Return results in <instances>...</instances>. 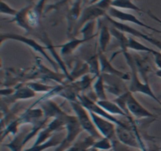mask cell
Here are the masks:
<instances>
[{
    "label": "cell",
    "mask_w": 161,
    "mask_h": 151,
    "mask_svg": "<svg viewBox=\"0 0 161 151\" xmlns=\"http://www.w3.org/2000/svg\"><path fill=\"white\" fill-rule=\"evenodd\" d=\"M95 141L96 139L93 136H88L83 140H79L72 144L65 151H88L90 149L92 148Z\"/></svg>",
    "instance_id": "20"
},
{
    "label": "cell",
    "mask_w": 161,
    "mask_h": 151,
    "mask_svg": "<svg viewBox=\"0 0 161 151\" xmlns=\"http://www.w3.org/2000/svg\"><path fill=\"white\" fill-rule=\"evenodd\" d=\"M80 1L83 3V5H85L86 3H88V5L90 4V0H80Z\"/></svg>",
    "instance_id": "35"
},
{
    "label": "cell",
    "mask_w": 161,
    "mask_h": 151,
    "mask_svg": "<svg viewBox=\"0 0 161 151\" xmlns=\"http://www.w3.org/2000/svg\"><path fill=\"white\" fill-rule=\"evenodd\" d=\"M156 75H157L159 78H161V69H160V70H158L157 72H156Z\"/></svg>",
    "instance_id": "37"
},
{
    "label": "cell",
    "mask_w": 161,
    "mask_h": 151,
    "mask_svg": "<svg viewBox=\"0 0 161 151\" xmlns=\"http://www.w3.org/2000/svg\"><path fill=\"white\" fill-rule=\"evenodd\" d=\"M20 125L22 124H31L32 126L42 122L44 118V112L42 109H28L18 117Z\"/></svg>",
    "instance_id": "14"
},
{
    "label": "cell",
    "mask_w": 161,
    "mask_h": 151,
    "mask_svg": "<svg viewBox=\"0 0 161 151\" xmlns=\"http://www.w3.org/2000/svg\"><path fill=\"white\" fill-rule=\"evenodd\" d=\"M159 151H161V147H160V149H159Z\"/></svg>",
    "instance_id": "39"
},
{
    "label": "cell",
    "mask_w": 161,
    "mask_h": 151,
    "mask_svg": "<svg viewBox=\"0 0 161 151\" xmlns=\"http://www.w3.org/2000/svg\"><path fill=\"white\" fill-rule=\"evenodd\" d=\"M122 53H124V57H125L127 64L130 67V72H131L130 73V85H129L128 90L131 92L132 93H142L144 95L148 96L153 99L156 102H157L161 106V101L155 95L149 83L147 81L142 82L138 78V67L136 65V61L135 60L131 54H130L127 50H122Z\"/></svg>",
    "instance_id": "1"
},
{
    "label": "cell",
    "mask_w": 161,
    "mask_h": 151,
    "mask_svg": "<svg viewBox=\"0 0 161 151\" xmlns=\"http://www.w3.org/2000/svg\"><path fill=\"white\" fill-rule=\"evenodd\" d=\"M77 100H78V101L89 111H91V112L94 113V114H97V115L101 116V117H104V118L113 122V123L116 124V125H119V126L123 127H128L131 125V120L130 121V124H129V125L128 124L125 123V122H122V121L119 120L118 118H116V116L112 115L109 113L107 112L106 111H105L103 108L101 107L97 104V102L92 100L89 96H86L85 94H80V95L78 96Z\"/></svg>",
    "instance_id": "4"
},
{
    "label": "cell",
    "mask_w": 161,
    "mask_h": 151,
    "mask_svg": "<svg viewBox=\"0 0 161 151\" xmlns=\"http://www.w3.org/2000/svg\"><path fill=\"white\" fill-rule=\"evenodd\" d=\"M106 14V11L97 7L96 5H88L87 6L83 8V10H82L81 15L79 18L76 24H75L72 36L76 35L80 32V30L83 28V27L88 22L99 20L101 17H104Z\"/></svg>",
    "instance_id": "6"
},
{
    "label": "cell",
    "mask_w": 161,
    "mask_h": 151,
    "mask_svg": "<svg viewBox=\"0 0 161 151\" xmlns=\"http://www.w3.org/2000/svg\"><path fill=\"white\" fill-rule=\"evenodd\" d=\"M0 13L3 15H7V16H11V17H14L17 13H18V10L14 8L11 7L9 4H7L6 3H5L4 1L2 0L1 1V6H0Z\"/></svg>",
    "instance_id": "31"
},
{
    "label": "cell",
    "mask_w": 161,
    "mask_h": 151,
    "mask_svg": "<svg viewBox=\"0 0 161 151\" xmlns=\"http://www.w3.org/2000/svg\"><path fill=\"white\" fill-rule=\"evenodd\" d=\"M104 17L108 20V23H111V25L113 27L117 28L118 30L121 31L122 32L125 33V34H129L130 35L134 36V37H136L138 38V39H142L147 41L148 42L157 46L161 52V41L158 40L157 39H153V38L148 35L147 34H145V33L142 32V31H138V30L135 29V28H132V27L129 26V25L126 24V23H123V22H119L118 20H115V19L112 18L108 14H106Z\"/></svg>",
    "instance_id": "7"
},
{
    "label": "cell",
    "mask_w": 161,
    "mask_h": 151,
    "mask_svg": "<svg viewBox=\"0 0 161 151\" xmlns=\"http://www.w3.org/2000/svg\"><path fill=\"white\" fill-rule=\"evenodd\" d=\"M32 7L33 5L29 4L20 9V10H18L17 15L14 17V19L10 22H14V23H17V26L21 28L27 32H29L31 30H32V28L29 23L28 14H29V11L31 10Z\"/></svg>",
    "instance_id": "15"
},
{
    "label": "cell",
    "mask_w": 161,
    "mask_h": 151,
    "mask_svg": "<svg viewBox=\"0 0 161 151\" xmlns=\"http://www.w3.org/2000/svg\"><path fill=\"white\" fill-rule=\"evenodd\" d=\"M140 151H142V150H140Z\"/></svg>",
    "instance_id": "41"
},
{
    "label": "cell",
    "mask_w": 161,
    "mask_h": 151,
    "mask_svg": "<svg viewBox=\"0 0 161 151\" xmlns=\"http://www.w3.org/2000/svg\"><path fill=\"white\" fill-rule=\"evenodd\" d=\"M86 42H88V41L86 39H83V38H81V39L73 38L69 42H66L63 45H57V46H55V48L61 49V56H67V55L72 54L80 45Z\"/></svg>",
    "instance_id": "19"
},
{
    "label": "cell",
    "mask_w": 161,
    "mask_h": 151,
    "mask_svg": "<svg viewBox=\"0 0 161 151\" xmlns=\"http://www.w3.org/2000/svg\"><path fill=\"white\" fill-rule=\"evenodd\" d=\"M98 58L99 62H100V70L101 73L102 75H113V76L118 77V78H121L122 80H127V81H130V75L126 74L124 72L120 71L119 70L115 68L111 63L108 61L105 55L102 52H99L98 53Z\"/></svg>",
    "instance_id": "11"
},
{
    "label": "cell",
    "mask_w": 161,
    "mask_h": 151,
    "mask_svg": "<svg viewBox=\"0 0 161 151\" xmlns=\"http://www.w3.org/2000/svg\"><path fill=\"white\" fill-rule=\"evenodd\" d=\"M26 86L36 92H47L51 91L54 88L53 86H47V85L39 82H28V84H26Z\"/></svg>",
    "instance_id": "30"
},
{
    "label": "cell",
    "mask_w": 161,
    "mask_h": 151,
    "mask_svg": "<svg viewBox=\"0 0 161 151\" xmlns=\"http://www.w3.org/2000/svg\"><path fill=\"white\" fill-rule=\"evenodd\" d=\"M109 29L112 36H113L120 44L121 50H128L127 49V43H128L129 38L126 36L125 33L122 32V31L113 26L109 28Z\"/></svg>",
    "instance_id": "26"
},
{
    "label": "cell",
    "mask_w": 161,
    "mask_h": 151,
    "mask_svg": "<svg viewBox=\"0 0 161 151\" xmlns=\"http://www.w3.org/2000/svg\"><path fill=\"white\" fill-rule=\"evenodd\" d=\"M113 0H99L94 5H96L97 7L101 8L103 10L108 12V9L112 7V3H113Z\"/></svg>",
    "instance_id": "33"
},
{
    "label": "cell",
    "mask_w": 161,
    "mask_h": 151,
    "mask_svg": "<svg viewBox=\"0 0 161 151\" xmlns=\"http://www.w3.org/2000/svg\"><path fill=\"white\" fill-rule=\"evenodd\" d=\"M83 3L80 0H74L73 3L72 4L71 7L69 8V12L67 14L68 20V33L72 35L74 31L75 24L81 15L82 10H83Z\"/></svg>",
    "instance_id": "12"
},
{
    "label": "cell",
    "mask_w": 161,
    "mask_h": 151,
    "mask_svg": "<svg viewBox=\"0 0 161 151\" xmlns=\"http://www.w3.org/2000/svg\"><path fill=\"white\" fill-rule=\"evenodd\" d=\"M93 147L101 151H108L113 149V142L108 138L102 137L95 141Z\"/></svg>",
    "instance_id": "29"
},
{
    "label": "cell",
    "mask_w": 161,
    "mask_h": 151,
    "mask_svg": "<svg viewBox=\"0 0 161 151\" xmlns=\"http://www.w3.org/2000/svg\"><path fill=\"white\" fill-rule=\"evenodd\" d=\"M36 96V92L30 89L28 86H25L24 87H20L19 89H17L9 96L6 97V100H9V102H15L17 100H28V99L34 98Z\"/></svg>",
    "instance_id": "18"
},
{
    "label": "cell",
    "mask_w": 161,
    "mask_h": 151,
    "mask_svg": "<svg viewBox=\"0 0 161 151\" xmlns=\"http://www.w3.org/2000/svg\"><path fill=\"white\" fill-rule=\"evenodd\" d=\"M28 133H29V131H26L25 133L22 132L20 134L17 135V136H15V138L9 143L6 144L5 147L9 148L11 151H23L22 149H23L24 146L25 145V137H26Z\"/></svg>",
    "instance_id": "24"
},
{
    "label": "cell",
    "mask_w": 161,
    "mask_h": 151,
    "mask_svg": "<svg viewBox=\"0 0 161 151\" xmlns=\"http://www.w3.org/2000/svg\"><path fill=\"white\" fill-rule=\"evenodd\" d=\"M146 13H147V14H148V15L149 16V17H151V18H152V19H153V20H155L156 21H157V22H158V23H160V26H161V20H160V18H159V17H157V16H156V15H154V14L153 13L151 12L150 10H148L147 12H146Z\"/></svg>",
    "instance_id": "34"
},
{
    "label": "cell",
    "mask_w": 161,
    "mask_h": 151,
    "mask_svg": "<svg viewBox=\"0 0 161 151\" xmlns=\"http://www.w3.org/2000/svg\"><path fill=\"white\" fill-rule=\"evenodd\" d=\"M0 39H1V43H3V42H4V40H14L25 44V45H28V47L32 49L35 52L39 53V54H41L42 56H44V58H45L49 63H50L51 65L53 66L55 69L58 67V64H57L54 60H53L50 57V56L47 54V50L48 49H47V47L43 46V45H42L41 44L38 43L36 40H34V39H29V38H27L25 37V36L21 35V34H14V33H2L1 38H0Z\"/></svg>",
    "instance_id": "3"
},
{
    "label": "cell",
    "mask_w": 161,
    "mask_h": 151,
    "mask_svg": "<svg viewBox=\"0 0 161 151\" xmlns=\"http://www.w3.org/2000/svg\"><path fill=\"white\" fill-rule=\"evenodd\" d=\"M132 1H134V0H132ZM135 1H138V0H135Z\"/></svg>",
    "instance_id": "40"
},
{
    "label": "cell",
    "mask_w": 161,
    "mask_h": 151,
    "mask_svg": "<svg viewBox=\"0 0 161 151\" xmlns=\"http://www.w3.org/2000/svg\"><path fill=\"white\" fill-rule=\"evenodd\" d=\"M62 131L63 130L55 133L54 134H53L48 140L46 141V142L39 144V145L32 146V147H30V148L25 149V150H24L23 151H44L49 148H51V147H58V146L62 143V141L64 140V137H65L66 136V133L64 134Z\"/></svg>",
    "instance_id": "13"
},
{
    "label": "cell",
    "mask_w": 161,
    "mask_h": 151,
    "mask_svg": "<svg viewBox=\"0 0 161 151\" xmlns=\"http://www.w3.org/2000/svg\"><path fill=\"white\" fill-rule=\"evenodd\" d=\"M127 49L130 50H135V51L138 52H146V53H151L153 56H155L160 51H157V50L153 49H151L149 47L146 46V45H143L142 43H141L140 42H138V40H136L135 39L133 38H129L128 39V43H127Z\"/></svg>",
    "instance_id": "23"
},
{
    "label": "cell",
    "mask_w": 161,
    "mask_h": 151,
    "mask_svg": "<svg viewBox=\"0 0 161 151\" xmlns=\"http://www.w3.org/2000/svg\"><path fill=\"white\" fill-rule=\"evenodd\" d=\"M94 28H95V20H93V21L88 22L87 23H86L80 31L82 36H83L82 38L86 39L87 41L91 40L92 38L95 36L94 33Z\"/></svg>",
    "instance_id": "28"
},
{
    "label": "cell",
    "mask_w": 161,
    "mask_h": 151,
    "mask_svg": "<svg viewBox=\"0 0 161 151\" xmlns=\"http://www.w3.org/2000/svg\"><path fill=\"white\" fill-rule=\"evenodd\" d=\"M87 65L89 67V72L94 77L97 78L98 75H100V62H99L98 55H95L90 58L87 60Z\"/></svg>",
    "instance_id": "27"
},
{
    "label": "cell",
    "mask_w": 161,
    "mask_h": 151,
    "mask_svg": "<svg viewBox=\"0 0 161 151\" xmlns=\"http://www.w3.org/2000/svg\"><path fill=\"white\" fill-rule=\"evenodd\" d=\"M89 112L94 125L97 128L99 133L102 135V137H105L111 139L113 143L118 140L116 134V124L101 117V116L97 115V114H94V113L91 112V111H89Z\"/></svg>",
    "instance_id": "8"
},
{
    "label": "cell",
    "mask_w": 161,
    "mask_h": 151,
    "mask_svg": "<svg viewBox=\"0 0 161 151\" xmlns=\"http://www.w3.org/2000/svg\"><path fill=\"white\" fill-rule=\"evenodd\" d=\"M88 151H99V150H97V149H96V148H94V147H92V148L90 149V150H88Z\"/></svg>",
    "instance_id": "38"
},
{
    "label": "cell",
    "mask_w": 161,
    "mask_h": 151,
    "mask_svg": "<svg viewBox=\"0 0 161 151\" xmlns=\"http://www.w3.org/2000/svg\"><path fill=\"white\" fill-rule=\"evenodd\" d=\"M112 7L118 9H129L137 12H144L143 9L134 3L132 0H113L112 3Z\"/></svg>",
    "instance_id": "25"
},
{
    "label": "cell",
    "mask_w": 161,
    "mask_h": 151,
    "mask_svg": "<svg viewBox=\"0 0 161 151\" xmlns=\"http://www.w3.org/2000/svg\"><path fill=\"white\" fill-rule=\"evenodd\" d=\"M126 106H127V112L129 113V114L136 118H146V117L155 118L156 117L153 114L149 112L136 100L133 93L129 90L127 91Z\"/></svg>",
    "instance_id": "10"
},
{
    "label": "cell",
    "mask_w": 161,
    "mask_h": 151,
    "mask_svg": "<svg viewBox=\"0 0 161 151\" xmlns=\"http://www.w3.org/2000/svg\"><path fill=\"white\" fill-rule=\"evenodd\" d=\"M111 37L112 34L109 28H108L106 24L101 25L99 31V48L101 52L105 53L111 40Z\"/></svg>",
    "instance_id": "22"
},
{
    "label": "cell",
    "mask_w": 161,
    "mask_h": 151,
    "mask_svg": "<svg viewBox=\"0 0 161 151\" xmlns=\"http://www.w3.org/2000/svg\"><path fill=\"white\" fill-rule=\"evenodd\" d=\"M99 0H90V4L89 5H93V4H95L96 3H97Z\"/></svg>",
    "instance_id": "36"
},
{
    "label": "cell",
    "mask_w": 161,
    "mask_h": 151,
    "mask_svg": "<svg viewBox=\"0 0 161 151\" xmlns=\"http://www.w3.org/2000/svg\"><path fill=\"white\" fill-rule=\"evenodd\" d=\"M93 89H94V92L97 97V100H107L105 79H104V76L102 74H101L95 78L94 84H93Z\"/></svg>",
    "instance_id": "21"
},
{
    "label": "cell",
    "mask_w": 161,
    "mask_h": 151,
    "mask_svg": "<svg viewBox=\"0 0 161 151\" xmlns=\"http://www.w3.org/2000/svg\"><path fill=\"white\" fill-rule=\"evenodd\" d=\"M97 104L101 107L103 108L105 111H106L107 112L109 113L110 114L113 116L119 115L123 116V117H126L127 119L131 118L132 116H129L120 107L118 104H116L115 102H113V100L110 101V100H97Z\"/></svg>",
    "instance_id": "17"
},
{
    "label": "cell",
    "mask_w": 161,
    "mask_h": 151,
    "mask_svg": "<svg viewBox=\"0 0 161 151\" xmlns=\"http://www.w3.org/2000/svg\"><path fill=\"white\" fill-rule=\"evenodd\" d=\"M51 1L52 3H50V4L46 6L44 13L49 12L50 10H52V9H58V8H60L61 6H63V5H64L65 3H67L68 2L70 1V0H51Z\"/></svg>",
    "instance_id": "32"
},
{
    "label": "cell",
    "mask_w": 161,
    "mask_h": 151,
    "mask_svg": "<svg viewBox=\"0 0 161 151\" xmlns=\"http://www.w3.org/2000/svg\"><path fill=\"white\" fill-rule=\"evenodd\" d=\"M70 104L83 129L86 131L89 136H93L96 140L102 138V135L97 131L93 122L89 111L85 108L78 100L70 101Z\"/></svg>",
    "instance_id": "2"
},
{
    "label": "cell",
    "mask_w": 161,
    "mask_h": 151,
    "mask_svg": "<svg viewBox=\"0 0 161 151\" xmlns=\"http://www.w3.org/2000/svg\"><path fill=\"white\" fill-rule=\"evenodd\" d=\"M66 136L64 140L57 147L55 151H65L73 144L77 136L83 131L76 116L69 115L65 125Z\"/></svg>",
    "instance_id": "5"
},
{
    "label": "cell",
    "mask_w": 161,
    "mask_h": 151,
    "mask_svg": "<svg viewBox=\"0 0 161 151\" xmlns=\"http://www.w3.org/2000/svg\"><path fill=\"white\" fill-rule=\"evenodd\" d=\"M107 14L109 16L112 18L115 19V20H118L119 22H127V23H134V24H136L138 26L142 27V28H147V29L150 30L152 31H155V32L160 33L161 31L160 30L157 29V28H154L153 27L149 26L148 24L145 23L144 22H142V20H140L136 16H135L134 14L124 12V11L121 10V9H116L114 7H111L107 12Z\"/></svg>",
    "instance_id": "9"
},
{
    "label": "cell",
    "mask_w": 161,
    "mask_h": 151,
    "mask_svg": "<svg viewBox=\"0 0 161 151\" xmlns=\"http://www.w3.org/2000/svg\"><path fill=\"white\" fill-rule=\"evenodd\" d=\"M42 109L44 112V116L47 118L50 117H64L66 115V113H64L54 102L51 100H45L43 103L41 104Z\"/></svg>",
    "instance_id": "16"
}]
</instances>
